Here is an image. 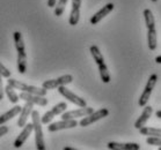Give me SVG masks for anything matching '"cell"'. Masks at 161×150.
Returning a JSON list of instances; mask_svg holds the SVG:
<instances>
[{
  "label": "cell",
  "mask_w": 161,
  "mask_h": 150,
  "mask_svg": "<svg viewBox=\"0 0 161 150\" xmlns=\"http://www.w3.org/2000/svg\"><path fill=\"white\" fill-rule=\"evenodd\" d=\"M14 44L16 52H18V60H16V68L20 74H25L27 72V53L26 45L22 38V34L20 31H15L13 34Z\"/></svg>",
  "instance_id": "obj_1"
},
{
  "label": "cell",
  "mask_w": 161,
  "mask_h": 150,
  "mask_svg": "<svg viewBox=\"0 0 161 150\" xmlns=\"http://www.w3.org/2000/svg\"><path fill=\"white\" fill-rule=\"evenodd\" d=\"M30 117L33 119V127L35 132V144L37 150H45V141H44L43 131H42V121L38 111L33 110Z\"/></svg>",
  "instance_id": "obj_2"
},
{
  "label": "cell",
  "mask_w": 161,
  "mask_h": 150,
  "mask_svg": "<svg viewBox=\"0 0 161 150\" xmlns=\"http://www.w3.org/2000/svg\"><path fill=\"white\" fill-rule=\"evenodd\" d=\"M7 83L11 84L14 89H18V90H21V91L25 92H29V94H35V95H40V96H47V92L48 90L42 88H38V87H35V85H30V84H27L25 82H21V81H18L15 79H11L8 77L7 79Z\"/></svg>",
  "instance_id": "obj_3"
},
{
  "label": "cell",
  "mask_w": 161,
  "mask_h": 150,
  "mask_svg": "<svg viewBox=\"0 0 161 150\" xmlns=\"http://www.w3.org/2000/svg\"><path fill=\"white\" fill-rule=\"evenodd\" d=\"M157 82H158V74H155V73L151 74L150 77H148V80H147L146 85H145V89L143 90V94L140 95L139 101H138L139 106L143 107V106H145L147 103H148L151 95H152V91L154 90V87H155Z\"/></svg>",
  "instance_id": "obj_4"
},
{
  "label": "cell",
  "mask_w": 161,
  "mask_h": 150,
  "mask_svg": "<svg viewBox=\"0 0 161 150\" xmlns=\"http://www.w3.org/2000/svg\"><path fill=\"white\" fill-rule=\"evenodd\" d=\"M108 114H109V110H108V109H104V107H103V109H100V110H97V111H93L92 113H89L88 116L82 118V119L79 121V125H80L81 127H87L89 125L94 124V122L101 120L103 118H106Z\"/></svg>",
  "instance_id": "obj_5"
},
{
  "label": "cell",
  "mask_w": 161,
  "mask_h": 150,
  "mask_svg": "<svg viewBox=\"0 0 161 150\" xmlns=\"http://www.w3.org/2000/svg\"><path fill=\"white\" fill-rule=\"evenodd\" d=\"M73 81V76L71 74H65L62 76L57 77V79H52V80H47L42 83V87L47 90H51V89H56L60 87V85H66V84L72 83Z\"/></svg>",
  "instance_id": "obj_6"
},
{
  "label": "cell",
  "mask_w": 161,
  "mask_h": 150,
  "mask_svg": "<svg viewBox=\"0 0 161 150\" xmlns=\"http://www.w3.org/2000/svg\"><path fill=\"white\" fill-rule=\"evenodd\" d=\"M67 109V104L65 102H60L58 104H56L53 107H52L51 110L47 111L44 116L41 118V121H42V125H47V124H50L52 121V119L56 117V116H59V114H62L64 111H66Z\"/></svg>",
  "instance_id": "obj_7"
},
{
  "label": "cell",
  "mask_w": 161,
  "mask_h": 150,
  "mask_svg": "<svg viewBox=\"0 0 161 150\" xmlns=\"http://www.w3.org/2000/svg\"><path fill=\"white\" fill-rule=\"evenodd\" d=\"M57 89H58V91L60 95L64 96L66 99H69L71 103H73V104L78 105L79 107L87 106V103H86V101H85L84 98H81V97H79L78 95H75L74 92H72L70 89L66 88V85H60V87H58Z\"/></svg>",
  "instance_id": "obj_8"
},
{
  "label": "cell",
  "mask_w": 161,
  "mask_h": 150,
  "mask_svg": "<svg viewBox=\"0 0 161 150\" xmlns=\"http://www.w3.org/2000/svg\"><path fill=\"white\" fill-rule=\"evenodd\" d=\"M79 122L75 119H62L60 121H56L49 124L48 131L49 132H57V131H63V129H69V128L77 127Z\"/></svg>",
  "instance_id": "obj_9"
},
{
  "label": "cell",
  "mask_w": 161,
  "mask_h": 150,
  "mask_svg": "<svg viewBox=\"0 0 161 150\" xmlns=\"http://www.w3.org/2000/svg\"><path fill=\"white\" fill-rule=\"evenodd\" d=\"M20 99L25 101V102H29L34 105H38V106H45L48 105V99L45 98V96H40V95H35V94H29V92H25L21 91V94L19 95Z\"/></svg>",
  "instance_id": "obj_10"
},
{
  "label": "cell",
  "mask_w": 161,
  "mask_h": 150,
  "mask_svg": "<svg viewBox=\"0 0 161 150\" xmlns=\"http://www.w3.org/2000/svg\"><path fill=\"white\" fill-rule=\"evenodd\" d=\"M93 107L89 106H84L77 110L72 111H64L62 113V119H77V118H84L93 112Z\"/></svg>",
  "instance_id": "obj_11"
},
{
  "label": "cell",
  "mask_w": 161,
  "mask_h": 150,
  "mask_svg": "<svg viewBox=\"0 0 161 150\" xmlns=\"http://www.w3.org/2000/svg\"><path fill=\"white\" fill-rule=\"evenodd\" d=\"M23 129L21 131V133L18 135V137L15 139L14 141V147L18 149V148H21L22 146H23V143L26 142L27 140H28V137H29L30 135H31V133H33V122H27L25 126H23Z\"/></svg>",
  "instance_id": "obj_12"
},
{
  "label": "cell",
  "mask_w": 161,
  "mask_h": 150,
  "mask_svg": "<svg viewBox=\"0 0 161 150\" xmlns=\"http://www.w3.org/2000/svg\"><path fill=\"white\" fill-rule=\"evenodd\" d=\"M114 8H115V5H114L113 3H109V4H107L106 6H103L99 12H96L95 14L91 18V20H89L91 24H93V26L97 24L102 18H104L107 15L110 14V13L114 11Z\"/></svg>",
  "instance_id": "obj_13"
},
{
  "label": "cell",
  "mask_w": 161,
  "mask_h": 150,
  "mask_svg": "<svg viewBox=\"0 0 161 150\" xmlns=\"http://www.w3.org/2000/svg\"><path fill=\"white\" fill-rule=\"evenodd\" d=\"M34 110V104L29 102H26V104L21 107V111L19 113V120H18V126L19 127H23L28 121V118L30 117V114Z\"/></svg>",
  "instance_id": "obj_14"
},
{
  "label": "cell",
  "mask_w": 161,
  "mask_h": 150,
  "mask_svg": "<svg viewBox=\"0 0 161 150\" xmlns=\"http://www.w3.org/2000/svg\"><path fill=\"white\" fill-rule=\"evenodd\" d=\"M80 7L81 0H72V8H71L69 23L70 26H77L80 20Z\"/></svg>",
  "instance_id": "obj_15"
},
{
  "label": "cell",
  "mask_w": 161,
  "mask_h": 150,
  "mask_svg": "<svg viewBox=\"0 0 161 150\" xmlns=\"http://www.w3.org/2000/svg\"><path fill=\"white\" fill-rule=\"evenodd\" d=\"M152 113H153V109H152V106L150 105H145L144 106V110H143V113L140 114L139 118L136 120L135 122V128H137V129H139V128H142L143 126H145V124L147 122V120L151 118V116H152Z\"/></svg>",
  "instance_id": "obj_16"
},
{
  "label": "cell",
  "mask_w": 161,
  "mask_h": 150,
  "mask_svg": "<svg viewBox=\"0 0 161 150\" xmlns=\"http://www.w3.org/2000/svg\"><path fill=\"white\" fill-rule=\"evenodd\" d=\"M108 149L111 150H139L140 146L138 143H119V142H109L107 144Z\"/></svg>",
  "instance_id": "obj_17"
},
{
  "label": "cell",
  "mask_w": 161,
  "mask_h": 150,
  "mask_svg": "<svg viewBox=\"0 0 161 150\" xmlns=\"http://www.w3.org/2000/svg\"><path fill=\"white\" fill-rule=\"evenodd\" d=\"M21 107L22 106H20V105H14L12 109H9L7 112H5L4 114H1V116H0V125L6 124L8 120H11V119L16 117V116H19L20 111H21Z\"/></svg>",
  "instance_id": "obj_18"
},
{
  "label": "cell",
  "mask_w": 161,
  "mask_h": 150,
  "mask_svg": "<svg viewBox=\"0 0 161 150\" xmlns=\"http://www.w3.org/2000/svg\"><path fill=\"white\" fill-rule=\"evenodd\" d=\"M147 44L148 49L151 51H154L158 46V36H157V29H147Z\"/></svg>",
  "instance_id": "obj_19"
},
{
  "label": "cell",
  "mask_w": 161,
  "mask_h": 150,
  "mask_svg": "<svg viewBox=\"0 0 161 150\" xmlns=\"http://www.w3.org/2000/svg\"><path fill=\"white\" fill-rule=\"evenodd\" d=\"M89 51H91L92 55H93V58H94V61L96 62L97 67L106 65V61H104V58H103L102 53H101L100 49L97 48L96 45H92L91 48H89Z\"/></svg>",
  "instance_id": "obj_20"
},
{
  "label": "cell",
  "mask_w": 161,
  "mask_h": 150,
  "mask_svg": "<svg viewBox=\"0 0 161 150\" xmlns=\"http://www.w3.org/2000/svg\"><path fill=\"white\" fill-rule=\"evenodd\" d=\"M139 133L142 135H145V136H157V137H161V128L145 127V126H143L142 128H139Z\"/></svg>",
  "instance_id": "obj_21"
},
{
  "label": "cell",
  "mask_w": 161,
  "mask_h": 150,
  "mask_svg": "<svg viewBox=\"0 0 161 150\" xmlns=\"http://www.w3.org/2000/svg\"><path fill=\"white\" fill-rule=\"evenodd\" d=\"M144 18H145V24H146L147 29H153L155 28V18L151 9L146 8L144 11Z\"/></svg>",
  "instance_id": "obj_22"
},
{
  "label": "cell",
  "mask_w": 161,
  "mask_h": 150,
  "mask_svg": "<svg viewBox=\"0 0 161 150\" xmlns=\"http://www.w3.org/2000/svg\"><path fill=\"white\" fill-rule=\"evenodd\" d=\"M5 94L7 95L9 102L13 103V104H16V103L19 102V99H20L19 95L16 94V91H15V89L12 87L11 84H8V83H7V85L5 87Z\"/></svg>",
  "instance_id": "obj_23"
},
{
  "label": "cell",
  "mask_w": 161,
  "mask_h": 150,
  "mask_svg": "<svg viewBox=\"0 0 161 150\" xmlns=\"http://www.w3.org/2000/svg\"><path fill=\"white\" fill-rule=\"evenodd\" d=\"M69 3V0H57V4L55 6V11H53V14L56 16H62L64 11H65L66 5Z\"/></svg>",
  "instance_id": "obj_24"
},
{
  "label": "cell",
  "mask_w": 161,
  "mask_h": 150,
  "mask_svg": "<svg viewBox=\"0 0 161 150\" xmlns=\"http://www.w3.org/2000/svg\"><path fill=\"white\" fill-rule=\"evenodd\" d=\"M146 143L151 144V146H158L159 150H161V137H157V136H147Z\"/></svg>",
  "instance_id": "obj_25"
},
{
  "label": "cell",
  "mask_w": 161,
  "mask_h": 150,
  "mask_svg": "<svg viewBox=\"0 0 161 150\" xmlns=\"http://www.w3.org/2000/svg\"><path fill=\"white\" fill-rule=\"evenodd\" d=\"M11 70H8L7 67H5L1 62H0V75L3 77H6V79H8V77H11Z\"/></svg>",
  "instance_id": "obj_26"
},
{
  "label": "cell",
  "mask_w": 161,
  "mask_h": 150,
  "mask_svg": "<svg viewBox=\"0 0 161 150\" xmlns=\"http://www.w3.org/2000/svg\"><path fill=\"white\" fill-rule=\"evenodd\" d=\"M8 131H9V128H8L7 126H5V125H0V137L6 135V134L8 133Z\"/></svg>",
  "instance_id": "obj_27"
},
{
  "label": "cell",
  "mask_w": 161,
  "mask_h": 150,
  "mask_svg": "<svg viewBox=\"0 0 161 150\" xmlns=\"http://www.w3.org/2000/svg\"><path fill=\"white\" fill-rule=\"evenodd\" d=\"M4 95H5V88L3 85V76L0 75V101L4 99Z\"/></svg>",
  "instance_id": "obj_28"
},
{
  "label": "cell",
  "mask_w": 161,
  "mask_h": 150,
  "mask_svg": "<svg viewBox=\"0 0 161 150\" xmlns=\"http://www.w3.org/2000/svg\"><path fill=\"white\" fill-rule=\"evenodd\" d=\"M48 7H50V8H53L56 6V4H57V0H48Z\"/></svg>",
  "instance_id": "obj_29"
},
{
  "label": "cell",
  "mask_w": 161,
  "mask_h": 150,
  "mask_svg": "<svg viewBox=\"0 0 161 150\" xmlns=\"http://www.w3.org/2000/svg\"><path fill=\"white\" fill-rule=\"evenodd\" d=\"M155 62L157 64H161V55H158L157 58H155Z\"/></svg>",
  "instance_id": "obj_30"
},
{
  "label": "cell",
  "mask_w": 161,
  "mask_h": 150,
  "mask_svg": "<svg viewBox=\"0 0 161 150\" xmlns=\"http://www.w3.org/2000/svg\"><path fill=\"white\" fill-rule=\"evenodd\" d=\"M155 116H157V118H159V119H161V110L157 111V112H155Z\"/></svg>",
  "instance_id": "obj_31"
},
{
  "label": "cell",
  "mask_w": 161,
  "mask_h": 150,
  "mask_svg": "<svg viewBox=\"0 0 161 150\" xmlns=\"http://www.w3.org/2000/svg\"><path fill=\"white\" fill-rule=\"evenodd\" d=\"M64 150H77V149L72 148V147H64Z\"/></svg>",
  "instance_id": "obj_32"
},
{
  "label": "cell",
  "mask_w": 161,
  "mask_h": 150,
  "mask_svg": "<svg viewBox=\"0 0 161 150\" xmlns=\"http://www.w3.org/2000/svg\"><path fill=\"white\" fill-rule=\"evenodd\" d=\"M151 1H153V3H155V1H158V0H151Z\"/></svg>",
  "instance_id": "obj_33"
}]
</instances>
